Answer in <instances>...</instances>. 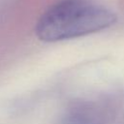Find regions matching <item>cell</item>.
Instances as JSON below:
<instances>
[{"label":"cell","instance_id":"2","mask_svg":"<svg viewBox=\"0 0 124 124\" xmlns=\"http://www.w3.org/2000/svg\"><path fill=\"white\" fill-rule=\"evenodd\" d=\"M62 124H106V122L95 108L89 105H78L67 112Z\"/></svg>","mask_w":124,"mask_h":124},{"label":"cell","instance_id":"1","mask_svg":"<svg viewBox=\"0 0 124 124\" xmlns=\"http://www.w3.org/2000/svg\"><path fill=\"white\" fill-rule=\"evenodd\" d=\"M116 16L89 0H61L39 18L35 32L44 42H57L85 36L114 24Z\"/></svg>","mask_w":124,"mask_h":124}]
</instances>
